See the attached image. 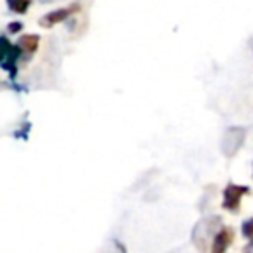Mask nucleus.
<instances>
[{
	"label": "nucleus",
	"mask_w": 253,
	"mask_h": 253,
	"mask_svg": "<svg viewBox=\"0 0 253 253\" xmlns=\"http://www.w3.org/2000/svg\"><path fill=\"white\" fill-rule=\"evenodd\" d=\"M39 43H40L39 35H23L21 39L18 40V45L16 47H18L23 54H26V56H32V54L39 49Z\"/></svg>",
	"instance_id": "obj_5"
},
{
	"label": "nucleus",
	"mask_w": 253,
	"mask_h": 253,
	"mask_svg": "<svg viewBox=\"0 0 253 253\" xmlns=\"http://www.w3.org/2000/svg\"><path fill=\"white\" fill-rule=\"evenodd\" d=\"M246 130L239 128V126H231L224 134V141H222V151L225 156H234V153L241 148L243 141H245Z\"/></svg>",
	"instance_id": "obj_1"
},
{
	"label": "nucleus",
	"mask_w": 253,
	"mask_h": 253,
	"mask_svg": "<svg viewBox=\"0 0 253 253\" xmlns=\"http://www.w3.org/2000/svg\"><path fill=\"white\" fill-rule=\"evenodd\" d=\"M252 225H253L252 218H248V220L243 224V236H245L246 239H252Z\"/></svg>",
	"instance_id": "obj_8"
},
{
	"label": "nucleus",
	"mask_w": 253,
	"mask_h": 253,
	"mask_svg": "<svg viewBox=\"0 0 253 253\" xmlns=\"http://www.w3.org/2000/svg\"><path fill=\"white\" fill-rule=\"evenodd\" d=\"M11 43H9V40L5 39V37H0V63H4L5 57L9 56V52H11Z\"/></svg>",
	"instance_id": "obj_7"
},
{
	"label": "nucleus",
	"mask_w": 253,
	"mask_h": 253,
	"mask_svg": "<svg viewBox=\"0 0 253 253\" xmlns=\"http://www.w3.org/2000/svg\"><path fill=\"white\" fill-rule=\"evenodd\" d=\"M77 11H80V5L73 4V5H68V7H61L56 9V11H50L47 12L43 18H40V25L45 26V28H52V26L59 25V23L66 21L70 16H73Z\"/></svg>",
	"instance_id": "obj_2"
},
{
	"label": "nucleus",
	"mask_w": 253,
	"mask_h": 253,
	"mask_svg": "<svg viewBox=\"0 0 253 253\" xmlns=\"http://www.w3.org/2000/svg\"><path fill=\"white\" fill-rule=\"evenodd\" d=\"M21 28H23V23H11V25H9V32L11 33L21 32Z\"/></svg>",
	"instance_id": "obj_9"
},
{
	"label": "nucleus",
	"mask_w": 253,
	"mask_h": 253,
	"mask_svg": "<svg viewBox=\"0 0 253 253\" xmlns=\"http://www.w3.org/2000/svg\"><path fill=\"white\" fill-rule=\"evenodd\" d=\"M40 2H42V4H45V2H52V0H40Z\"/></svg>",
	"instance_id": "obj_10"
},
{
	"label": "nucleus",
	"mask_w": 253,
	"mask_h": 253,
	"mask_svg": "<svg viewBox=\"0 0 253 253\" xmlns=\"http://www.w3.org/2000/svg\"><path fill=\"white\" fill-rule=\"evenodd\" d=\"M5 2H7V7L16 14H26L32 5V0H5Z\"/></svg>",
	"instance_id": "obj_6"
},
{
	"label": "nucleus",
	"mask_w": 253,
	"mask_h": 253,
	"mask_svg": "<svg viewBox=\"0 0 253 253\" xmlns=\"http://www.w3.org/2000/svg\"><path fill=\"white\" fill-rule=\"evenodd\" d=\"M232 241V231L231 229H220L215 234L213 241H211V253H225Z\"/></svg>",
	"instance_id": "obj_4"
},
{
	"label": "nucleus",
	"mask_w": 253,
	"mask_h": 253,
	"mask_svg": "<svg viewBox=\"0 0 253 253\" xmlns=\"http://www.w3.org/2000/svg\"><path fill=\"white\" fill-rule=\"evenodd\" d=\"M250 189L246 186H236V184H229L224 191V208L231 211H236L241 203V198L248 194Z\"/></svg>",
	"instance_id": "obj_3"
}]
</instances>
